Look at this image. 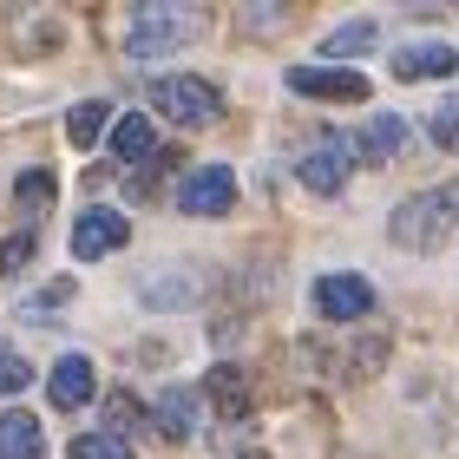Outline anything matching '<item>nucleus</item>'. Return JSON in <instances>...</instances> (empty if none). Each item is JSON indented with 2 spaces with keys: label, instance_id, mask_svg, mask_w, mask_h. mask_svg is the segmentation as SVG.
<instances>
[{
  "label": "nucleus",
  "instance_id": "6",
  "mask_svg": "<svg viewBox=\"0 0 459 459\" xmlns=\"http://www.w3.org/2000/svg\"><path fill=\"white\" fill-rule=\"evenodd\" d=\"M289 92L302 99H342V106H361L368 99V79L354 66H289Z\"/></svg>",
  "mask_w": 459,
  "mask_h": 459
},
{
  "label": "nucleus",
  "instance_id": "14",
  "mask_svg": "<svg viewBox=\"0 0 459 459\" xmlns=\"http://www.w3.org/2000/svg\"><path fill=\"white\" fill-rule=\"evenodd\" d=\"M211 401L223 407V420H243V413H249V387H243L237 368H217L211 374Z\"/></svg>",
  "mask_w": 459,
  "mask_h": 459
},
{
  "label": "nucleus",
  "instance_id": "12",
  "mask_svg": "<svg viewBox=\"0 0 459 459\" xmlns=\"http://www.w3.org/2000/svg\"><path fill=\"white\" fill-rule=\"evenodd\" d=\"M39 453H47L39 420L20 413V407H0V459H39Z\"/></svg>",
  "mask_w": 459,
  "mask_h": 459
},
{
  "label": "nucleus",
  "instance_id": "7",
  "mask_svg": "<svg viewBox=\"0 0 459 459\" xmlns=\"http://www.w3.org/2000/svg\"><path fill=\"white\" fill-rule=\"evenodd\" d=\"M316 316H328V322H361V316H374V282L368 276H322L316 282Z\"/></svg>",
  "mask_w": 459,
  "mask_h": 459
},
{
  "label": "nucleus",
  "instance_id": "23",
  "mask_svg": "<svg viewBox=\"0 0 459 459\" xmlns=\"http://www.w3.org/2000/svg\"><path fill=\"white\" fill-rule=\"evenodd\" d=\"M106 413H112V427H118V433H125V427H138V401H132V394H112Z\"/></svg>",
  "mask_w": 459,
  "mask_h": 459
},
{
  "label": "nucleus",
  "instance_id": "5",
  "mask_svg": "<svg viewBox=\"0 0 459 459\" xmlns=\"http://www.w3.org/2000/svg\"><path fill=\"white\" fill-rule=\"evenodd\" d=\"M230 204H237V178H230V164H197V171L178 184V211L184 217H223Z\"/></svg>",
  "mask_w": 459,
  "mask_h": 459
},
{
  "label": "nucleus",
  "instance_id": "4",
  "mask_svg": "<svg viewBox=\"0 0 459 459\" xmlns=\"http://www.w3.org/2000/svg\"><path fill=\"white\" fill-rule=\"evenodd\" d=\"M348 171H354V138H342V132H335V138H316V144L296 158V178H302L316 197H335L342 184H348Z\"/></svg>",
  "mask_w": 459,
  "mask_h": 459
},
{
  "label": "nucleus",
  "instance_id": "8",
  "mask_svg": "<svg viewBox=\"0 0 459 459\" xmlns=\"http://www.w3.org/2000/svg\"><path fill=\"white\" fill-rule=\"evenodd\" d=\"M125 237H132V223H125L118 211H86L73 223V256L99 263V256H112V249H125Z\"/></svg>",
  "mask_w": 459,
  "mask_h": 459
},
{
  "label": "nucleus",
  "instance_id": "19",
  "mask_svg": "<svg viewBox=\"0 0 459 459\" xmlns=\"http://www.w3.org/2000/svg\"><path fill=\"white\" fill-rule=\"evenodd\" d=\"M361 47H374V27H368V20H354V27H342V33H328V39H322V53H328V59H335V53L348 59V53H361Z\"/></svg>",
  "mask_w": 459,
  "mask_h": 459
},
{
  "label": "nucleus",
  "instance_id": "20",
  "mask_svg": "<svg viewBox=\"0 0 459 459\" xmlns=\"http://www.w3.org/2000/svg\"><path fill=\"white\" fill-rule=\"evenodd\" d=\"M33 381V368L27 361H20V354L7 348V342H0V394H20V387H27Z\"/></svg>",
  "mask_w": 459,
  "mask_h": 459
},
{
  "label": "nucleus",
  "instance_id": "10",
  "mask_svg": "<svg viewBox=\"0 0 459 459\" xmlns=\"http://www.w3.org/2000/svg\"><path fill=\"white\" fill-rule=\"evenodd\" d=\"M446 73H459V53L446 39H413L394 53V79H446Z\"/></svg>",
  "mask_w": 459,
  "mask_h": 459
},
{
  "label": "nucleus",
  "instance_id": "1",
  "mask_svg": "<svg viewBox=\"0 0 459 459\" xmlns=\"http://www.w3.org/2000/svg\"><path fill=\"white\" fill-rule=\"evenodd\" d=\"M204 33V7H171V0H158V7H138L132 13V33H125V59H158V53H178L184 39Z\"/></svg>",
  "mask_w": 459,
  "mask_h": 459
},
{
  "label": "nucleus",
  "instance_id": "13",
  "mask_svg": "<svg viewBox=\"0 0 459 459\" xmlns=\"http://www.w3.org/2000/svg\"><path fill=\"white\" fill-rule=\"evenodd\" d=\"M152 144H158V132H152V118H144V112H125V118L112 125V158H118V164L152 158Z\"/></svg>",
  "mask_w": 459,
  "mask_h": 459
},
{
  "label": "nucleus",
  "instance_id": "17",
  "mask_svg": "<svg viewBox=\"0 0 459 459\" xmlns=\"http://www.w3.org/2000/svg\"><path fill=\"white\" fill-rule=\"evenodd\" d=\"M99 132H106V99H86V106H73L66 138H73V144H92Z\"/></svg>",
  "mask_w": 459,
  "mask_h": 459
},
{
  "label": "nucleus",
  "instance_id": "9",
  "mask_svg": "<svg viewBox=\"0 0 459 459\" xmlns=\"http://www.w3.org/2000/svg\"><path fill=\"white\" fill-rule=\"evenodd\" d=\"M47 394H53V407H86L92 394H99V374H92V361L86 354H59L53 361V374H47Z\"/></svg>",
  "mask_w": 459,
  "mask_h": 459
},
{
  "label": "nucleus",
  "instance_id": "11",
  "mask_svg": "<svg viewBox=\"0 0 459 459\" xmlns=\"http://www.w3.org/2000/svg\"><path fill=\"white\" fill-rule=\"evenodd\" d=\"M401 144H407V125L394 112H374L361 125V138H354V152H361L368 164H394V158H401Z\"/></svg>",
  "mask_w": 459,
  "mask_h": 459
},
{
  "label": "nucleus",
  "instance_id": "2",
  "mask_svg": "<svg viewBox=\"0 0 459 459\" xmlns=\"http://www.w3.org/2000/svg\"><path fill=\"white\" fill-rule=\"evenodd\" d=\"M453 223H459L453 184H446V191H420V197H407L401 211H394V243H401V249H440Z\"/></svg>",
  "mask_w": 459,
  "mask_h": 459
},
{
  "label": "nucleus",
  "instance_id": "15",
  "mask_svg": "<svg viewBox=\"0 0 459 459\" xmlns=\"http://www.w3.org/2000/svg\"><path fill=\"white\" fill-rule=\"evenodd\" d=\"M191 413H197V394H184V387H171L158 401V427L171 433V440H191Z\"/></svg>",
  "mask_w": 459,
  "mask_h": 459
},
{
  "label": "nucleus",
  "instance_id": "18",
  "mask_svg": "<svg viewBox=\"0 0 459 459\" xmlns=\"http://www.w3.org/2000/svg\"><path fill=\"white\" fill-rule=\"evenodd\" d=\"M433 144H440V152H459V92L446 99V106H433Z\"/></svg>",
  "mask_w": 459,
  "mask_h": 459
},
{
  "label": "nucleus",
  "instance_id": "16",
  "mask_svg": "<svg viewBox=\"0 0 459 459\" xmlns=\"http://www.w3.org/2000/svg\"><path fill=\"white\" fill-rule=\"evenodd\" d=\"M66 459H132V446H125L118 433H79L66 446Z\"/></svg>",
  "mask_w": 459,
  "mask_h": 459
},
{
  "label": "nucleus",
  "instance_id": "21",
  "mask_svg": "<svg viewBox=\"0 0 459 459\" xmlns=\"http://www.w3.org/2000/svg\"><path fill=\"white\" fill-rule=\"evenodd\" d=\"M59 302H73V282H53V289H39V296H33L27 308H20V316H27V322H53L47 308H59Z\"/></svg>",
  "mask_w": 459,
  "mask_h": 459
},
{
  "label": "nucleus",
  "instance_id": "3",
  "mask_svg": "<svg viewBox=\"0 0 459 459\" xmlns=\"http://www.w3.org/2000/svg\"><path fill=\"white\" fill-rule=\"evenodd\" d=\"M152 106L184 125V132H204V125H217L223 112V92L211 86V79H191V73H178V79H158V92H152Z\"/></svg>",
  "mask_w": 459,
  "mask_h": 459
},
{
  "label": "nucleus",
  "instance_id": "22",
  "mask_svg": "<svg viewBox=\"0 0 459 459\" xmlns=\"http://www.w3.org/2000/svg\"><path fill=\"white\" fill-rule=\"evenodd\" d=\"M20 204H33V211H39V204H53V178L47 171H27V178H20Z\"/></svg>",
  "mask_w": 459,
  "mask_h": 459
},
{
  "label": "nucleus",
  "instance_id": "24",
  "mask_svg": "<svg viewBox=\"0 0 459 459\" xmlns=\"http://www.w3.org/2000/svg\"><path fill=\"white\" fill-rule=\"evenodd\" d=\"M33 256V237H13V243H0V276H7V269H20Z\"/></svg>",
  "mask_w": 459,
  "mask_h": 459
}]
</instances>
